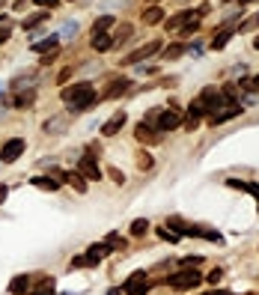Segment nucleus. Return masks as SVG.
<instances>
[{
  "mask_svg": "<svg viewBox=\"0 0 259 295\" xmlns=\"http://www.w3.org/2000/svg\"><path fill=\"white\" fill-rule=\"evenodd\" d=\"M122 292H128V295H143V292H146V274H143V271H137V274H131V277L125 280V286H122Z\"/></svg>",
  "mask_w": 259,
  "mask_h": 295,
  "instance_id": "6e6552de",
  "label": "nucleus"
},
{
  "mask_svg": "<svg viewBox=\"0 0 259 295\" xmlns=\"http://www.w3.org/2000/svg\"><path fill=\"white\" fill-rule=\"evenodd\" d=\"M107 295H122V289H107Z\"/></svg>",
  "mask_w": 259,
  "mask_h": 295,
  "instance_id": "e433bc0d",
  "label": "nucleus"
},
{
  "mask_svg": "<svg viewBox=\"0 0 259 295\" xmlns=\"http://www.w3.org/2000/svg\"><path fill=\"white\" fill-rule=\"evenodd\" d=\"M209 295H233V292H224V289H214V292H209Z\"/></svg>",
  "mask_w": 259,
  "mask_h": 295,
  "instance_id": "f704fd0d",
  "label": "nucleus"
},
{
  "mask_svg": "<svg viewBox=\"0 0 259 295\" xmlns=\"http://www.w3.org/2000/svg\"><path fill=\"white\" fill-rule=\"evenodd\" d=\"M238 114H241L238 101H230V104H224L220 110H214V114L209 117V123H212V125H220V123H227V120H233V117H238Z\"/></svg>",
  "mask_w": 259,
  "mask_h": 295,
  "instance_id": "423d86ee",
  "label": "nucleus"
},
{
  "mask_svg": "<svg viewBox=\"0 0 259 295\" xmlns=\"http://www.w3.org/2000/svg\"><path fill=\"white\" fill-rule=\"evenodd\" d=\"M158 236H161L164 242H179V233H173L170 227H161V230H158Z\"/></svg>",
  "mask_w": 259,
  "mask_h": 295,
  "instance_id": "393cba45",
  "label": "nucleus"
},
{
  "mask_svg": "<svg viewBox=\"0 0 259 295\" xmlns=\"http://www.w3.org/2000/svg\"><path fill=\"white\" fill-rule=\"evenodd\" d=\"M250 27H259V12H256V15H253L247 24H244V30H250Z\"/></svg>",
  "mask_w": 259,
  "mask_h": 295,
  "instance_id": "7c9ffc66",
  "label": "nucleus"
},
{
  "mask_svg": "<svg viewBox=\"0 0 259 295\" xmlns=\"http://www.w3.org/2000/svg\"><path fill=\"white\" fill-rule=\"evenodd\" d=\"M128 87H131V81H128V78H122V81H114V84H110V87L104 90V98H117V96H122Z\"/></svg>",
  "mask_w": 259,
  "mask_h": 295,
  "instance_id": "f8f14e48",
  "label": "nucleus"
},
{
  "mask_svg": "<svg viewBox=\"0 0 259 295\" xmlns=\"http://www.w3.org/2000/svg\"><path fill=\"white\" fill-rule=\"evenodd\" d=\"M63 101H66V107L71 114H75V110H87V107L98 104V96H95L90 81H81V84H71V87L63 90Z\"/></svg>",
  "mask_w": 259,
  "mask_h": 295,
  "instance_id": "f257e3e1",
  "label": "nucleus"
},
{
  "mask_svg": "<svg viewBox=\"0 0 259 295\" xmlns=\"http://www.w3.org/2000/svg\"><path fill=\"white\" fill-rule=\"evenodd\" d=\"M247 87H256V90H259V78H253V81H247Z\"/></svg>",
  "mask_w": 259,
  "mask_h": 295,
  "instance_id": "c9c22d12",
  "label": "nucleus"
},
{
  "mask_svg": "<svg viewBox=\"0 0 259 295\" xmlns=\"http://www.w3.org/2000/svg\"><path fill=\"white\" fill-rule=\"evenodd\" d=\"M256 197H259V191H256Z\"/></svg>",
  "mask_w": 259,
  "mask_h": 295,
  "instance_id": "58836bf2",
  "label": "nucleus"
},
{
  "mask_svg": "<svg viewBox=\"0 0 259 295\" xmlns=\"http://www.w3.org/2000/svg\"><path fill=\"white\" fill-rule=\"evenodd\" d=\"M233 33H235V30H230V27H224V30H220V33L214 36V39H212V48H224V45H227V42L233 39Z\"/></svg>",
  "mask_w": 259,
  "mask_h": 295,
  "instance_id": "2eb2a0df",
  "label": "nucleus"
},
{
  "mask_svg": "<svg viewBox=\"0 0 259 295\" xmlns=\"http://www.w3.org/2000/svg\"><path fill=\"white\" fill-rule=\"evenodd\" d=\"M161 15H164V9L152 6V9H146V12H143V21H146V24H155V21H161Z\"/></svg>",
  "mask_w": 259,
  "mask_h": 295,
  "instance_id": "6ab92c4d",
  "label": "nucleus"
},
{
  "mask_svg": "<svg viewBox=\"0 0 259 295\" xmlns=\"http://www.w3.org/2000/svg\"><path fill=\"white\" fill-rule=\"evenodd\" d=\"M107 27H114V15H101V18L93 24V33H107Z\"/></svg>",
  "mask_w": 259,
  "mask_h": 295,
  "instance_id": "f3484780",
  "label": "nucleus"
},
{
  "mask_svg": "<svg viewBox=\"0 0 259 295\" xmlns=\"http://www.w3.org/2000/svg\"><path fill=\"white\" fill-rule=\"evenodd\" d=\"M48 18V12H36V15H30L27 21H24V30H30V27H36V24H39V21H45Z\"/></svg>",
  "mask_w": 259,
  "mask_h": 295,
  "instance_id": "5701e85b",
  "label": "nucleus"
},
{
  "mask_svg": "<svg viewBox=\"0 0 259 295\" xmlns=\"http://www.w3.org/2000/svg\"><path fill=\"white\" fill-rule=\"evenodd\" d=\"M200 280H203V277H200L197 269H182V271H176V274L167 277V283H170L173 289H191V286H197Z\"/></svg>",
  "mask_w": 259,
  "mask_h": 295,
  "instance_id": "20e7f679",
  "label": "nucleus"
},
{
  "mask_svg": "<svg viewBox=\"0 0 259 295\" xmlns=\"http://www.w3.org/2000/svg\"><path fill=\"white\" fill-rule=\"evenodd\" d=\"M137 140H155V131L149 128V123H140V128H137Z\"/></svg>",
  "mask_w": 259,
  "mask_h": 295,
  "instance_id": "412c9836",
  "label": "nucleus"
},
{
  "mask_svg": "<svg viewBox=\"0 0 259 295\" xmlns=\"http://www.w3.org/2000/svg\"><path fill=\"white\" fill-rule=\"evenodd\" d=\"M107 173H110V179H114V182H119V185H122V182H125V176H122V173H119L117 167H110Z\"/></svg>",
  "mask_w": 259,
  "mask_h": 295,
  "instance_id": "c756f323",
  "label": "nucleus"
},
{
  "mask_svg": "<svg viewBox=\"0 0 259 295\" xmlns=\"http://www.w3.org/2000/svg\"><path fill=\"white\" fill-rule=\"evenodd\" d=\"M107 247L114 250V247H125V239L122 236H107Z\"/></svg>",
  "mask_w": 259,
  "mask_h": 295,
  "instance_id": "a878e982",
  "label": "nucleus"
},
{
  "mask_svg": "<svg viewBox=\"0 0 259 295\" xmlns=\"http://www.w3.org/2000/svg\"><path fill=\"white\" fill-rule=\"evenodd\" d=\"M39 6H45V9H51V6H57V0H36Z\"/></svg>",
  "mask_w": 259,
  "mask_h": 295,
  "instance_id": "2f4dec72",
  "label": "nucleus"
},
{
  "mask_svg": "<svg viewBox=\"0 0 259 295\" xmlns=\"http://www.w3.org/2000/svg\"><path fill=\"white\" fill-rule=\"evenodd\" d=\"M6 194H9V188H6V185H0V203L6 200Z\"/></svg>",
  "mask_w": 259,
  "mask_h": 295,
  "instance_id": "473e14b6",
  "label": "nucleus"
},
{
  "mask_svg": "<svg viewBox=\"0 0 259 295\" xmlns=\"http://www.w3.org/2000/svg\"><path fill=\"white\" fill-rule=\"evenodd\" d=\"M6 39H9V30L3 27V30H0V42H6Z\"/></svg>",
  "mask_w": 259,
  "mask_h": 295,
  "instance_id": "72a5a7b5",
  "label": "nucleus"
},
{
  "mask_svg": "<svg viewBox=\"0 0 259 295\" xmlns=\"http://www.w3.org/2000/svg\"><path fill=\"white\" fill-rule=\"evenodd\" d=\"M194 101H197V104L203 107V114H206V117H212L214 110H220L224 104H230V101H227V96L220 93L217 87H206V90H203V93H200V96H197Z\"/></svg>",
  "mask_w": 259,
  "mask_h": 295,
  "instance_id": "f03ea898",
  "label": "nucleus"
},
{
  "mask_svg": "<svg viewBox=\"0 0 259 295\" xmlns=\"http://www.w3.org/2000/svg\"><path fill=\"white\" fill-rule=\"evenodd\" d=\"M75 33H78V24H75V21H66V24H63V33H60V39H75Z\"/></svg>",
  "mask_w": 259,
  "mask_h": 295,
  "instance_id": "4be33fe9",
  "label": "nucleus"
},
{
  "mask_svg": "<svg viewBox=\"0 0 259 295\" xmlns=\"http://www.w3.org/2000/svg\"><path fill=\"white\" fill-rule=\"evenodd\" d=\"M146 123L155 125L158 131H173V128H179V125H182V123H179V117L173 114V110H152Z\"/></svg>",
  "mask_w": 259,
  "mask_h": 295,
  "instance_id": "7ed1b4c3",
  "label": "nucleus"
},
{
  "mask_svg": "<svg viewBox=\"0 0 259 295\" xmlns=\"http://www.w3.org/2000/svg\"><path fill=\"white\" fill-rule=\"evenodd\" d=\"M185 128H188V131H194V128H200V120L188 114V120H185Z\"/></svg>",
  "mask_w": 259,
  "mask_h": 295,
  "instance_id": "c85d7f7f",
  "label": "nucleus"
},
{
  "mask_svg": "<svg viewBox=\"0 0 259 295\" xmlns=\"http://www.w3.org/2000/svg\"><path fill=\"white\" fill-rule=\"evenodd\" d=\"M30 295H54V289H51V283H42V286H36Z\"/></svg>",
  "mask_w": 259,
  "mask_h": 295,
  "instance_id": "bb28decb",
  "label": "nucleus"
},
{
  "mask_svg": "<svg viewBox=\"0 0 259 295\" xmlns=\"http://www.w3.org/2000/svg\"><path fill=\"white\" fill-rule=\"evenodd\" d=\"M155 51H161V42H149V45H143V48H137L134 54H128L125 57V63H140V60H149Z\"/></svg>",
  "mask_w": 259,
  "mask_h": 295,
  "instance_id": "1a4fd4ad",
  "label": "nucleus"
},
{
  "mask_svg": "<svg viewBox=\"0 0 259 295\" xmlns=\"http://www.w3.org/2000/svg\"><path fill=\"white\" fill-rule=\"evenodd\" d=\"M119 30H122V33H117V42H125V39H128V36H131V33H134V30H131V27H128V24H122V27H119Z\"/></svg>",
  "mask_w": 259,
  "mask_h": 295,
  "instance_id": "cd10ccee",
  "label": "nucleus"
},
{
  "mask_svg": "<svg viewBox=\"0 0 259 295\" xmlns=\"http://www.w3.org/2000/svg\"><path fill=\"white\" fill-rule=\"evenodd\" d=\"M182 54H185V45H170V48L164 51L167 60H176V57H182Z\"/></svg>",
  "mask_w": 259,
  "mask_h": 295,
  "instance_id": "b1692460",
  "label": "nucleus"
},
{
  "mask_svg": "<svg viewBox=\"0 0 259 295\" xmlns=\"http://www.w3.org/2000/svg\"><path fill=\"white\" fill-rule=\"evenodd\" d=\"M27 289H30V277L27 274H18V277L9 280V295H27Z\"/></svg>",
  "mask_w": 259,
  "mask_h": 295,
  "instance_id": "9d476101",
  "label": "nucleus"
},
{
  "mask_svg": "<svg viewBox=\"0 0 259 295\" xmlns=\"http://www.w3.org/2000/svg\"><path fill=\"white\" fill-rule=\"evenodd\" d=\"M253 45H256V48H259V36H256V39H253Z\"/></svg>",
  "mask_w": 259,
  "mask_h": 295,
  "instance_id": "4c0bfd02",
  "label": "nucleus"
},
{
  "mask_svg": "<svg viewBox=\"0 0 259 295\" xmlns=\"http://www.w3.org/2000/svg\"><path fill=\"white\" fill-rule=\"evenodd\" d=\"M24 149H27L24 140H21V137H12V140L3 143V149H0V161H3V164H12V161H18V158L24 155Z\"/></svg>",
  "mask_w": 259,
  "mask_h": 295,
  "instance_id": "39448f33",
  "label": "nucleus"
},
{
  "mask_svg": "<svg viewBox=\"0 0 259 295\" xmlns=\"http://www.w3.org/2000/svg\"><path fill=\"white\" fill-rule=\"evenodd\" d=\"M33 98H36V93H33V90L18 93V96H15V107H33Z\"/></svg>",
  "mask_w": 259,
  "mask_h": 295,
  "instance_id": "dca6fc26",
  "label": "nucleus"
},
{
  "mask_svg": "<svg viewBox=\"0 0 259 295\" xmlns=\"http://www.w3.org/2000/svg\"><path fill=\"white\" fill-rule=\"evenodd\" d=\"M33 185H36V188H45V191H57V188H60V182L51 179V176H36V179H33Z\"/></svg>",
  "mask_w": 259,
  "mask_h": 295,
  "instance_id": "4468645a",
  "label": "nucleus"
},
{
  "mask_svg": "<svg viewBox=\"0 0 259 295\" xmlns=\"http://www.w3.org/2000/svg\"><path fill=\"white\" fill-rule=\"evenodd\" d=\"M110 45H114V39H110L107 33H93V48L95 51H107Z\"/></svg>",
  "mask_w": 259,
  "mask_h": 295,
  "instance_id": "ddd939ff",
  "label": "nucleus"
},
{
  "mask_svg": "<svg viewBox=\"0 0 259 295\" xmlns=\"http://www.w3.org/2000/svg\"><path fill=\"white\" fill-rule=\"evenodd\" d=\"M122 123H125V114H122V110H119V114H117V117H110V120L104 123V128H101V134H104V137H110V134H117V131L122 128Z\"/></svg>",
  "mask_w": 259,
  "mask_h": 295,
  "instance_id": "9b49d317",
  "label": "nucleus"
},
{
  "mask_svg": "<svg viewBox=\"0 0 259 295\" xmlns=\"http://www.w3.org/2000/svg\"><path fill=\"white\" fill-rule=\"evenodd\" d=\"M107 253H110V247H107V245H93L87 256H90V260H95V263H98L101 256H107Z\"/></svg>",
  "mask_w": 259,
  "mask_h": 295,
  "instance_id": "a211bd4d",
  "label": "nucleus"
},
{
  "mask_svg": "<svg viewBox=\"0 0 259 295\" xmlns=\"http://www.w3.org/2000/svg\"><path fill=\"white\" fill-rule=\"evenodd\" d=\"M78 173H81V176H87V179H101L98 161H95L93 155H84V158L78 161Z\"/></svg>",
  "mask_w": 259,
  "mask_h": 295,
  "instance_id": "0eeeda50",
  "label": "nucleus"
},
{
  "mask_svg": "<svg viewBox=\"0 0 259 295\" xmlns=\"http://www.w3.org/2000/svg\"><path fill=\"white\" fill-rule=\"evenodd\" d=\"M146 233H149V221H134V224H131V236H146Z\"/></svg>",
  "mask_w": 259,
  "mask_h": 295,
  "instance_id": "aec40b11",
  "label": "nucleus"
}]
</instances>
